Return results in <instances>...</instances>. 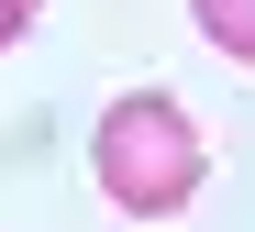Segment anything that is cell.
Listing matches in <instances>:
<instances>
[{"mask_svg": "<svg viewBox=\"0 0 255 232\" xmlns=\"http://www.w3.org/2000/svg\"><path fill=\"white\" fill-rule=\"evenodd\" d=\"M89 177H100V199L122 221H178L200 199V177H211V144L166 88H122L100 111V133H89Z\"/></svg>", "mask_w": 255, "mask_h": 232, "instance_id": "1", "label": "cell"}, {"mask_svg": "<svg viewBox=\"0 0 255 232\" xmlns=\"http://www.w3.org/2000/svg\"><path fill=\"white\" fill-rule=\"evenodd\" d=\"M189 22H200L211 44H222L233 67H255V0H189Z\"/></svg>", "mask_w": 255, "mask_h": 232, "instance_id": "2", "label": "cell"}, {"mask_svg": "<svg viewBox=\"0 0 255 232\" xmlns=\"http://www.w3.org/2000/svg\"><path fill=\"white\" fill-rule=\"evenodd\" d=\"M33 11H45V0H0V44H22V33H33Z\"/></svg>", "mask_w": 255, "mask_h": 232, "instance_id": "3", "label": "cell"}]
</instances>
